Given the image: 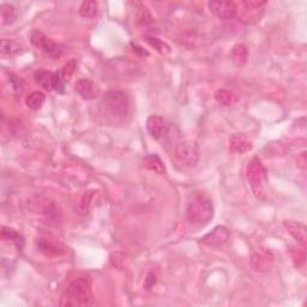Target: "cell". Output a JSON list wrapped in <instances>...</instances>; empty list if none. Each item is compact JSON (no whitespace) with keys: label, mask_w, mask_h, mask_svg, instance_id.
Here are the masks:
<instances>
[{"label":"cell","mask_w":307,"mask_h":307,"mask_svg":"<svg viewBox=\"0 0 307 307\" xmlns=\"http://www.w3.org/2000/svg\"><path fill=\"white\" fill-rule=\"evenodd\" d=\"M30 41L35 47L42 50L52 59H59L61 57L62 47L52 38L46 36L43 33H41V31L34 30L30 34Z\"/></svg>","instance_id":"obj_6"},{"label":"cell","mask_w":307,"mask_h":307,"mask_svg":"<svg viewBox=\"0 0 307 307\" xmlns=\"http://www.w3.org/2000/svg\"><path fill=\"white\" fill-rule=\"evenodd\" d=\"M75 89L83 100H94L99 95V88L90 79H79L76 83Z\"/></svg>","instance_id":"obj_12"},{"label":"cell","mask_w":307,"mask_h":307,"mask_svg":"<svg viewBox=\"0 0 307 307\" xmlns=\"http://www.w3.org/2000/svg\"><path fill=\"white\" fill-rule=\"evenodd\" d=\"M101 106L111 119L121 120L128 113L130 101L125 93L119 92V90H111L103 95Z\"/></svg>","instance_id":"obj_3"},{"label":"cell","mask_w":307,"mask_h":307,"mask_svg":"<svg viewBox=\"0 0 307 307\" xmlns=\"http://www.w3.org/2000/svg\"><path fill=\"white\" fill-rule=\"evenodd\" d=\"M252 148V142L243 135H234L229 139V150L234 154H245Z\"/></svg>","instance_id":"obj_13"},{"label":"cell","mask_w":307,"mask_h":307,"mask_svg":"<svg viewBox=\"0 0 307 307\" xmlns=\"http://www.w3.org/2000/svg\"><path fill=\"white\" fill-rule=\"evenodd\" d=\"M34 78L40 86H42L45 90L51 92L53 90V82H54V73L47 70H38L35 72Z\"/></svg>","instance_id":"obj_18"},{"label":"cell","mask_w":307,"mask_h":307,"mask_svg":"<svg viewBox=\"0 0 307 307\" xmlns=\"http://www.w3.org/2000/svg\"><path fill=\"white\" fill-rule=\"evenodd\" d=\"M246 179L249 181L253 194L257 198H263L268 183L267 169L258 158H253L246 168Z\"/></svg>","instance_id":"obj_4"},{"label":"cell","mask_w":307,"mask_h":307,"mask_svg":"<svg viewBox=\"0 0 307 307\" xmlns=\"http://www.w3.org/2000/svg\"><path fill=\"white\" fill-rule=\"evenodd\" d=\"M19 50L20 47L15 41L6 40V38H3V40L0 41V54H2V57L11 58L13 55L18 54Z\"/></svg>","instance_id":"obj_22"},{"label":"cell","mask_w":307,"mask_h":307,"mask_svg":"<svg viewBox=\"0 0 307 307\" xmlns=\"http://www.w3.org/2000/svg\"><path fill=\"white\" fill-rule=\"evenodd\" d=\"M145 42L149 45L150 47H152L154 50H155L156 52H159L160 54L162 55H166V54H169L170 53V46L167 42H165V41L160 40L159 37H152V36H149L145 38Z\"/></svg>","instance_id":"obj_25"},{"label":"cell","mask_w":307,"mask_h":307,"mask_svg":"<svg viewBox=\"0 0 307 307\" xmlns=\"http://www.w3.org/2000/svg\"><path fill=\"white\" fill-rule=\"evenodd\" d=\"M36 247L38 252L45 254L46 257H59L64 253V247L54 240L40 238L36 240Z\"/></svg>","instance_id":"obj_10"},{"label":"cell","mask_w":307,"mask_h":307,"mask_svg":"<svg viewBox=\"0 0 307 307\" xmlns=\"http://www.w3.org/2000/svg\"><path fill=\"white\" fill-rule=\"evenodd\" d=\"M9 81H10V84H11V86H12V89L15 90L16 93H22L23 92L24 82L19 78L18 76H16L15 73H10Z\"/></svg>","instance_id":"obj_28"},{"label":"cell","mask_w":307,"mask_h":307,"mask_svg":"<svg viewBox=\"0 0 307 307\" xmlns=\"http://www.w3.org/2000/svg\"><path fill=\"white\" fill-rule=\"evenodd\" d=\"M244 5L246 6L247 9H259L261 6H264L267 3L265 2H259V0H250V2H244Z\"/></svg>","instance_id":"obj_32"},{"label":"cell","mask_w":307,"mask_h":307,"mask_svg":"<svg viewBox=\"0 0 307 307\" xmlns=\"http://www.w3.org/2000/svg\"><path fill=\"white\" fill-rule=\"evenodd\" d=\"M95 300L92 291V284L84 277L77 278L68 286L60 298V306L86 307L93 306Z\"/></svg>","instance_id":"obj_2"},{"label":"cell","mask_w":307,"mask_h":307,"mask_svg":"<svg viewBox=\"0 0 307 307\" xmlns=\"http://www.w3.org/2000/svg\"><path fill=\"white\" fill-rule=\"evenodd\" d=\"M174 155H176L177 160L181 165L188 167V168H192V167L196 166L198 161H200V146H198L196 142H181L176 146Z\"/></svg>","instance_id":"obj_5"},{"label":"cell","mask_w":307,"mask_h":307,"mask_svg":"<svg viewBox=\"0 0 307 307\" xmlns=\"http://www.w3.org/2000/svg\"><path fill=\"white\" fill-rule=\"evenodd\" d=\"M28 207L36 214H50L53 210L54 204L47 200H42V198H33V200L28 201Z\"/></svg>","instance_id":"obj_17"},{"label":"cell","mask_w":307,"mask_h":307,"mask_svg":"<svg viewBox=\"0 0 307 307\" xmlns=\"http://www.w3.org/2000/svg\"><path fill=\"white\" fill-rule=\"evenodd\" d=\"M273 263H274L273 254L264 250L254 253L252 259H251V265H252L253 270L258 271V273H263V271L270 270Z\"/></svg>","instance_id":"obj_11"},{"label":"cell","mask_w":307,"mask_h":307,"mask_svg":"<svg viewBox=\"0 0 307 307\" xmlns=\"http://www.w3.org/2000/svg\"><path fill=\"white\" fill-rule=\"evenodd\" d=\"M247 57H249V50L245 43H236L230 51V59L239 68L246 64Z\"/></svg>","instance_id":"obj_16"},{"label":"cell","mask_w":307,"mask_h":307,"mask_svg":"<svg viewBox=\"0 0 307 307\" xmlns=\"http://www.w3.org/2000/svg\"><path fill=\"white\" fill-rule=\"evenodd\" d=\"M305 247L302 249H298V251H295V254L293 253V260H294L295 265L298 268L302 267L303 263H305Z\"/></svg>","instance_id":"obj_30"},{"label":"cell","mask_w":307,"mask_h":307,"mask_svg":"<svg viewBox=\"0 0 307 307\" xmlns=\"http://www.w3.org/2000/svg\"><path fill=\"white\" fill-rule=\"evenodd\" d=\"M45 101H46V95H45L42 92L35 90V92H31L29 95L27 96L26 103L28 108H30V109L38 111L43 106Z\"/></svg>","instance_id":"obj_21"},{"label":"cell","mask_w":307,"mask_h":307,"mask_svg":"<svg viewBox=\"0 0 307 307\" xmlns=\"http://www.w3.org/2000/svg\"><path fill=\"white\" fill-rule=\"evenodd\" d=\"M230 233L229 229L225 226H217L215 227L211 232H209L208 234H205L202 238V244L210 247H218L225 245V244L229 240Z\"/></svg>","instance_id":"obj_8"},{"label":"cell","mask_w":307,"mask_h":307,"mask_svg":"<svg viewBox=\"0 0 307 307\" xmlns=\"http://www.w3.org/2000/svg\"><path fill=\"white\" fill-rule=\"evenodd\" d=\"M306 165H307V159H306V152L303 151L301 155L298 156V166L300 167V168L305 169L306 168Z\"/></svg>","instance_id":"obj_33"},{"label":"cell","mask_w":307,"mask_h":307,"mask_svg":"<svg viewBox=\"0 0 307 307\" xmlns=\"http://www.w3.org/2000/svg\"><path fill=\"white\" fill-rule=\"evenodd\" d=\"M287 232L291 234L293 238L298 240V242L301 244L302 246H305L306 244V227L301 225L299 222H294V221H286L284 223Z\"/></svg>","instance_id":"obj_15"},{"label":"cell","mask_w":307,"mask_h":307,"mask_svg":"<svg viewBox=\"0 0 307 307\" xmlns=\"http://www.w3.org/2000/svg\"><path fill=\"white\" fill-rule=\"evenodd\" d=\"M146 130H148L149 135L151 136V138L159 141L163 136L167 135V132H168V125H167L166 120L163 119L162 117L152 114L146 119Z\"/></svg>","instance_id":"obj_9"},{"label":"cell","mask_w":307,"mask_h":307,"mask_svg":"<svg viewBox=\"0 0 307 307\" xmlns=\"http://www.w3.org/2000/svg\"><path fill=\"white\" fill-rule=\"evenodd\" d=\"M156 275L155 274H152V273H150V274H148V276H146V278H145V283H144V288L145 289H151L156 284Z\"/></svg>","instance_id":"obj_31"},{"label":"cell","mask_w":307,"mask_h":307,"mask_svg":"<svg viewBox=\"0 0 307 307\" xmlns=\"http://www.w3.org/2000/svg\"><path fill=\"white\" fill-rule=\"evenodd\" d=\"M143 166H144L145 169L156 174H160V176H165V174H167V168L165 163H163L162 160L160 159V156L156 155V154H151V155L145 156V158L143 159Z\"/></svg>","instance_id":"obj_14"},{"label":"cell","mask_w":307,"mask_h":307,"mask_svg":"<svg viewBox=\"0 0 307 307\" xmlns=\"http://www.w3.org/2000/svg\"><path fill=\"white\" fill-rule=\"evenodd\" d=\"M208 8L212 15L223 20L233 19L236 15V5L233 2L211 0L208 3Z\"/></svg>","instance_id":"obj_7"},{"label":"cell","mask_w":307,"mask_h":307,"mask_svg":"<svg viewBox=\"0 0 307 307\" xmlns=\"http://www.w3.org/2000/svg\"><path fill=\"white\" fill-rule=\"evenodd\" d=\"M76 69H77L76 60H73V59H72V60L66 62V64L64 65V68H62V70H61V72H60L61 77L64 78V81H69V79L71 78L72 75L76 71Z\"/></svg>","instance_id":"obj_27"},{"label":"cell","mask_w":307,"mask_h":307,"mask_svg":"<svg viewBox=\"0 0 307 307\" xmlns=\"http://www.w3.org/2000/svg\"><path fill=\"white\" fill-rule=\"evenodd\" d=\"M214 217V204L211 198L203 192H194L188 201L186 218L192 227L203 228Z\"/></svg>","instance_id":"obj_1"},{"label":"cell","mask_w":307,"mask_h":307,"mask_svg":"<svg viewBox=\"0 0 307 307\" xmlns=\"http://www.w3.org/2000/svg\"><path fill=\"white\" fill-rule=\"evenodd\" d=\"M2 238L5 242H11L13 245L17 247V250L20 251L24 246V238L20 233L17 232L16 229L10 228V227H3L2 229Z\"/></svg>","instance_id":"obj_19"},{"label":"cell","mask_w":307,"mask_h":307,"mask_svg":"<svg viewBox=\"0 0 307 307\" xmlns=\"http://www.w3.org/2000/svg\"><path fill=\"white\" fill-rule=\"evenodd\" d=\"M97 11H99V4L95 0H85L79 8V15L83 18H93L97 15Z\"/></svg>","instance_id":"obj_24"},{"label":"cell","mask_w":307,"mask_h":307,"mask_svg":"<svg viewBox=\"0 0 307 307\" xmlns=\"http://www.w3.org/2000/svg\"><path fill=\"white\" fill-rule=\"evenodd\" d=\"M138 9L137 13H136V22H137L139 26H148V24H151L154 22L152 16L150 15L149 10L145 8L143 4H137Z\"/></svg>","instance_id":"obj_26"},{"label":"cell","mask_w":307,"mask_h":307,"mask_svg":"<svg viewBox=\"0 0 307 307\" xmlns=\"http://www.w3.org/2000/svg\"><path fill=\"white\" fill-rule=\"evenodd\" d=\"M0 13H2L3 26H11L17 18V11L11 4L0 5Z\"/></svg>","instance_id":"obj_23"},{"label":"cell","mask_w":307,"mask_h":307,"mask_svg":"<svg viewBox=\"0 0 307 307\" xmlns=\"http://www.w3.org/2000/svg\"><path fill=\"white\" fill-rule=\"evenodd\" d=\"M53 90L58 94H62L65 92V81L61 77L60 72L54 73V82H53Z\"/></svg>","instance_id":"obj_29"},{"label":"cell","mask_w":307,"mask_h":307,"mask_svg":"<svg viewBox=\"0 0 307 307\" xmlns=\"http://www.w3.org/2000/svg\"><path fill=\"white\" fill-rule=\"evenodd\" d=\"M215 100L216 102L221 106H233L236 101H238V96L235 95L234 93L230 92V90L227 89H218L217 92L215 93Z\"/></svg>","instance_id":"obj_20"}]
</instances>
